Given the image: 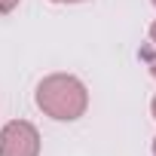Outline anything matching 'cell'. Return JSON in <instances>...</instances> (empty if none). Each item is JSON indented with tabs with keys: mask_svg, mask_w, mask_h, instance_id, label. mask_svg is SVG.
<instances>
[{
	"mask_svg": "<svg viewBox=\"0 0 156 156\" xmlns=\"http://www.w3.org/2000/svg\"><path fill=\"white\" fill-rule=\"evenodd\" d=\"M34 101L49 119L73 122L89 107V89H86V83L80 76H73V73H49V76H43L37 83Z\"/></svg>",
	"mask_w": 156,
	"mask_h": 156,
	"instance_id": "6da1fadb",
	"label": "cell"
},
{
	"mask_svg": "<svg viewBox=\"0 0 156 156\" xmlns=\"http://www.w3.org/2000/svg\"><path fill=\"white\" fill-rule=\"evenodd\" d=\"M0 156H40V132L28 119H9L0 129Z\"/></svg>",
	"mask_w": 156,
	"mask_h": 156,
	"instance_id": "7a4b0ae2",
	"label": "cell"
},
{
	"mask_svg": "<svg viewBox=\"0 0 156 156\" xmlns=\"http://www.w3.org/2000/svg\"><path fill=\"white\" fill-rule=\"evenodd\" d=\"M141 61L150 67V76H156V22L150 25V34H147V43L141 46Z\"/></svg>",
	"mask_w": 156,
	"mask_h": 156,
	"instance_id": "3957f363",
	"label": "cell"
},
{
	"mask_svg": "<svg viewBox=\"0 0 156 156\" xmlns=\"http://www.w3.org/2000/svg\"><path fill=\"white\" fill-rule=\"evenodd\" d=\"M19 3H22V0H0V16H9Z\"/></svg>",
	"mask_w": 156,
	"mask_h": 156,
	"instance_id": "277c9868",
	"label": "cell"
},
{
	"mask_svg": "<svg viewBox=\"0 0 156 156\" xmlns=\"http://www.w3.org/2000/svg\"><path fill=\"white\" fill-rule=\"evenodd\" d=\"M150 113H153V119H156V95H153V101H150Z\"/></svg>",
	"mask_w": 156,
	"mask_h": 156,
	"instance_id": "5b68a950",
	"label": "cell"
},
{
	"mask_svg": "<svg viewBox=\"0 0 156 156\" xmlns=\"http://www.w3.org/2000/svg\"><path fill=\"white\" fill-rule=\"evenodd\" d=\"M52 3H83V0H52Z\"/></svg>",
	"mask_w": 156,
	"mask_h": 156,
	"instance_id": "8992f818",
	"label": "cell"
},
{
	"mask_svg": "<svg viewBox=\"0 0 156 156\" xmlns=\"http://www.w3.org/2000/svg\"><path fill=\"white\" fill-rule=\"evenodd\" d=\"M153 156H156V138H153Z\"/></svg>",
	"mask_w": 156,
	"mask_h": 156,
	"instance_id": "52a82bcc",
	"label": "cell"
},
{
	"mask_svg": "<svg viewBox=\"0 0 156 156\" xmlns=\"http://www.w3.org/2000/svg\"><path fill=\"white\" fill-rule=\"evenodd\" d=\"M153 6H156V0H153Z\"/></svg>",
	"mask_w": 156,
	"mask_h": 156,
	"instance_id": "ba28073f",
	"label": "cell"
}]
</instances>
